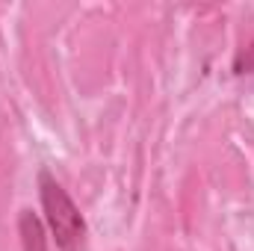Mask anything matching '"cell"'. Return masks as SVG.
I'll list each match as a JSON object with an SVG mask.
<instances>
[{
  "label": "cell",
  "mask_w": 254,
  "mask_h": 251,
  "mask_svg": "<svg viewBox=\"0 0 254 251\" xmlns=\"http://www.w3.org/2000/svg\"><path fill=\"white\" fill-rule=\"evenodd\" d=\"M18 237H21V251H48V228L30 207L18 213Z\"/></svg>",
  "instance_id": "cell-2"
},
{
  "label": "cell",
  "mask_w": 254,
  "mask_h": 251,
  "mask_svg": "<svg viewBox=\"0 0 254 251\" xmlns=\"http://www.w3.org/2000/svg\"><path fill=\"white\" fill-rule=\"evenodd\" d=\"M39 201L42 222L51 231L60 251H83L86 246V219L68 189L51 175V169H39Z\"/></svg>",
  "instance_id": "cell-1"
},
{
  "label": "cell",
  "mask_w": 254,
  "mask_h": 251,
  "mask_svg": "<svg viewBox=\"0 0 254 251\" xmlns=\"http://www.w3.org/2000/svg\"><path fill=\"white\" fill-rule=\"evenodd\" d=\"M234 74L237 77H254V39L237 51V57H234Z\"/></svg>",
  "instance_id": "cell-3"
}]
</instances>
